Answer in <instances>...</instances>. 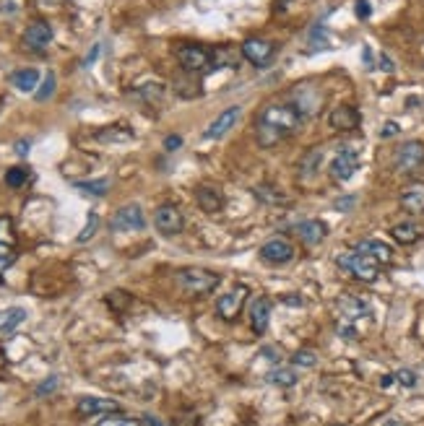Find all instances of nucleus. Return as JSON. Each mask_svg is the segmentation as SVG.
I'll return each mask as SVG.
<instances>
[{"label": "nucleus", "mask_w": 424, "mask_h": 426, "mask_svg": "<svg viewBox=\"0 0 424 426\" xmlns=\"http://www.w3.org/2000/svg\"><path fill=\"white\" fill-rule=\"evenodd\" d=\"M143 426H164V424H162V421H159L157 416H151V413H146V416H143Z\"/></svg>", "instance_id": "53"}, {"label": "nucleus", "mask_w": 424, "mask_h": 426, "mask_svg": "<svg viewBox=\"0 0 424 426\" xmlns=\"http://www.w3.org/2000/svg\"><path fill=\"white\" fill-rule=\"evenodd\" d=\"M336 263L339 268L346 273H351L357 281H365V283H372L378 281L380 276V263L375 257H369V255L360 253V250H351V253H341L336 257Z\"/></svg>", "instance_id": "2"}, {"label": "nucleus", "mask_w": 424, "mask_h": 426, "mask_svg": "<svg viewBox=\"0 0 424 426\" xmlns=\"http://www.w3.org/2000/svg\"><path fill=\"white\" fill-rule=\"evenodd\" d=\"M339 315H341V320H346V322H357V320L362 318H369V315H372V307H369V301L362 299V297L344 294L341 299H339Z\"/></svg>", "instance_id": "13"}, {"label": "nucleus", "mask_w": 424, "mask_h": 426, "mask_svg": "<svg viewBox=\"0 0 424 426\" xmlns=\"http://www.w3.org/2000/svg\"><path fill=\"white\" fill-rule=\"evenodd\" d=\"M271 385H276V388H295L297 385V372L292 367H276V369H271L266 377Z\"/></svg>", "instance_id": "26"}, {"label": "nucleus", "mask_w": 424, "mask_h": 426, "mask_svg": "<svg viewBox=\"0 0 424 426\" xmlns=\"http://www.w3.org/2000/svg\"><path fill=\"white\" fill-rule=\"evenodd\" d=\"M177 283L188 294L206 297L222 283V276L213 271H206V268H183V271H177Z\"/></svg>", "instance_id": "3"}, {"label": "nucleus", "mask_w": 424, "mask_h": 426, "mask_svg": "<svg viewBox=\"0 0 424 426\" xmlns=\"http://www.w3.org/2000/svg\"><path fill=\"white\" fill-rule=\"evenodd\" d=\"M369 13H372V8H369V0H357V18H369Z\"/></svg>", "instance_id": "45"}, {"label": "nucleus", "mask_w": 424, "mask_h": 426, "mask_svg": "<svg viewBox=\"0 0 424 426\" xmlns=\"http://www.w3.org/2000/svg\"><path fill=\"white\" fill-rule=\"evenodd\" d=\"M396 382L401 385V388H416L419 377H416V372H411V369H398V372H396Z\"/></svg>", "instance_id": "40"}, {"label": "nucleus", "mask_w": 424, "mask_h": 426, "mask_svg": "<svg viewBox=\"0 0 424 426\" xmlns=\"http://www.w3.org/2000/svg\"><path fill=\"white\" fill-rule=\"evenodd\" d=\"M336 330H339V336H341L344 341H357V338H360V333H357L354 322H346V320H341V322L336 325Z\"/></svg>", "instance_id": "41"}, {"label": "nucleus", "mask_w": 424, "mask_h": 426, "mask_svg": "<svg viewBox=\"0 0 424 426\" xmlns=\"http://www.w3.org/2000/svg\"><path fill=\"white\" fill-rule=\"evenodd\" d=\"M357 250L365 253V255H369V257H375L380 265H388L390 260H393V250H390L386 242H380V239H365V242L357 245Z\"/></svg>", "instance_id": "21"}, {"label": "nucleus", "mask_w": 424, "mask_h": 426, "mask_svg": "<svg viewBox=\"0 0 424 426\" xmlns=\"http://www.w3.org/2000/svg\"><path fill=\"white\" fill-rule=\"evenodd\" d=\"M328 125L333 130H354V127L360 125V112L354 107H336L331 109V115H328Z\"/></svg>", "instance_id": "18"}, {"label": "nucleus", "mask_w": 424, "mask_h": 426, "mask_svg": "<svg viewBox=\"0 0 424 426\" xmlns=\"http://www.w3.org/2000/svg\"><path fill=\"white\" fill-rule=\"evenodd\" d=\"M393 382H396V374H386V377H383V382H380V388H383V390H388V388H393Z\"/></svg>", "instance_id": "52"}, {"label": "nucleus", "mask_w": 424, "mask_h": 426, "mask_svg": "<svg viewBox=\"0 0 424 426\" xmlns=\"http://www.w3.org/2000/svg\"><path fill=\"white\" fill-rule=\"evenodd\" d=\"M180 65L185 68V73H201L211 68V52L201 45H185L177 50Z\"/></svg>", "instance_id": "8"}, {"label": "nucleus", "mask_w": 424, "mask_h": 426, "mask_svg": "<svg viewBox=\"0 0 424 426\" xmlns=\"http://www.w3.org/2000/svg\"><path fill=\"white\" fill-rule=\"evenodd\" d=\"M354 203H357V198H354V195H349V198H339V200H336V208H339V211H349Z\"/></svg>", "instance_id": "49"}, {"label": "nucleus", "mask_w": 424, "mask_h": 426, "mask_svg": "<svg viewBox=\"0 0 424 426\" xmlns=\"http://www.w3.org/2000/svg\"><path fill=\"white\" fill-rule=\"evenodd\" d=\"M383 426H404V424H401V418H388Z\"/></svg>", "instance_id": "55"}, {"label": "nucleus", "mask_w": 424, "mask_h": 426, "mask_svg": "<svg viewBox=\"0 0 424 426\" xmlns=\"http://www.w3.org/2000/svg\"><path fill=\"white\" fill-rule=\"evenodd\" d=\"M180 145H183V138H180V136H169V138L164 141V148H167V151H177Z\"/></svg>", "instance_id": "48"}, {"label": "nucleus", "mask_w": 424, "mask_h": 426, "mask_svg": "<svg viewBox=\"0 0 424 426\" xmlns=\"http://www.w3.org/2000/svg\"><path fill=\"white\" fill-rule=\"evenodd\" d=\"M21 39H24L27 50H34V52H45L47 45L52 42V27H50L47 21H31Z\"/></svg>", "instance_id": "11"}, {"label": "nucleus", "mask_w": 424, "mask_h": 426, "mask_svg": "<svg viewBox=\"0 0 424 426\" xmlns=\"http://www.w3.org/2000/svg\"><path fill=\"white\" fill-rule=\"evenodd\" d=\"M154 227L159 229V234L164 236H175L183 232L185 227V218H183V211L172 206V203H164L159 206L157 213H154Z\"/></svg>", "instance_id": "7"}, {"label": "nucleus", "mask_w": 424, "mask_h": 426, "mask_svg": "<svg viewBox=\"0 0 424 426\" xmlns=\"http://www.w3.org/2000/svg\"><path fill=\"white\" fill-rule=\"evenodd\" d=\"M76 411L81 418H92V416H107L112 411H120V406L110 398H94V395H83L76 403Z\"/></svg>", "instance_id": "12"}, {"label": "nucleus", "mask_w": 424, "mask_h": 426, "mask_svg": "<svg viewBox=\"0 0 424 426\" xmlns=\"http://www.w3.org/2000/svg\"><path fill=\"white\" fill-rule=\"evenodd\" d=\"M422 164H424L422 141H406V143L396 151V159H393V166H396V172H401V174L416 172Z\"/></svg>", "instance_id": "6"}, {"label": "nucleus", "mask_w": 424, "mask_h": 426, "mask_svg": "<svg viewBox=\"0 0 424 426\" xmlns=\"http://www.w3.org/2000/svg\"><path fill=\"white\" fill-rule=\"evenodd\" d=\"M10 83L16 86L19 91H24V94H29V91L37 89L39 83V71L37 68H21V71L10 73Z\"/></svg>", "instance_id": "25"}, {"label": "nucleus", "mask_w": 424, "mask_h": 426, "mask_svg": "<svg viewBox=\"0 0 424 426\" xmlns=\"http://www.w3.org/2000/svg\"><path fill=\"white\" fill-rule=\"evenodd\" d=\"M52 390H57V377L52 374V377H47L42 385L37 388V395H47V392H52Z\"/></svg>", "instance_id": "42"}, {"label": "nucleus", "mask_w": 424, "mask_h": 426, "mask_svg": "<svg viewBox=\"0 0 424 426\" xmlns=\"http://www.w3.org/2000/svg\"><path fill=\"white\" fill-rule=\"evenodd\" d=\"M141 97L148 101H162L164 86H162V83H146V86H141Z\"/></svg>", "instance_id": "37"}, {"label": "nucleus", "mask_w": 424, "mask_h": 426, "mask_svg": "<svg viewBox=\"0 0 424 426\" xmlns=\"http://www.w3.org/2000/svg\"><path fill=\"white\" fill-rule=\"evenodd\" d=\"M175 86H177V89H175L177 94H183V97H188V99L201 94V83L195 81V78H177Z\"/></svg>", "instance_id": "31"}, {"label": "nucleus", "mask_w": 424, "mask_h": 426, "mask_svg": "<svg viewBox=\"0 0 424 426\" xmlns=\"http://www.w3.org/2000/svg\"><path fill=\"white\" fill-rule=\"evenodd\" d=\"M55 73L50 71L45 76V83H42V86H39V91L37 94H34V97H37L39 101H45V99H50V97H52V94H55Z\"/></svg>", "instance_id": "36"}, {"label": "nucleus", "mask_w": 424, "mask_h": 426, "mask_svg": "<svg viewBox=\"0 0 424 426\" xmlns=\"http://www.w3.org/2000/svg\"><path fill=\"white\" fill-rule=\"evenodd\" d=\"M27 320V309L24 307H8V309H0V333H13L19 325H24Z\"/></svg>", "instance_id": "24"}, {"label": "nucleus", "mask_w": 424, "mask_h": 426, "mask_svg": "<svg viewBox=\"0 0 424 426\" xmlns=\"http://www.w3.org/2000/svg\"><path fill=\"white\" fill-rule=\"evenodd\" d=\"M248 294H250V289L245 283H240V286H234L232 291L222 294L219 301H216V315L222 320H227V322H234L237 315L242 312V304L248 301Z\"/></svg>", "instance_id": "5"}, {"label": "nucleus", "mask_w": 424, "mask_h": 426, "mask_svg": "<svg viewBox=\"0 0 424 426\" xmlns=\"http://www.w3.org/2000/svg\"><path fill=\"white\" fill-rule=\"evenodd\" d=\"M76 190L86 192V195H97V198H101V195H107V190H110V180H92V182H73Z\"/></svg>", "instance_id": "27"}, {"label": "nucleus", "mask_w": 424, "mask_h": 426, "mask_svg": "<svg viewBox=\"0 0 424 426\" xmlns=\"http://www.w3.org/2000/svg\"><path fill=\"white\" fill-rule=\"evenodd\" d=\"M295 232L307 247L320 245L325 236H328V227H325V221H320V218H307L302 224H297Z\"/></svg>", "instance_id": "16"}, {"label": "nucleus", "mask_w": 424, "mask_h": 426, "mask_svg": "<svg viewBox=\"0 0 424 426\" xmlns=\"http://www.w3.org/2000/svg\"><path fill=\"white\" fill-rule=\"evenodd\" d=\"M360 169V154L354 148H341L331 162V177L336 182H349Z\"/></svg>", "instance_id": "9"}, {"label": "nucleus", "mask_w": 424, "mask_h": 426, "mask_svg": "<svg viewBox=\"0 0 424 426\" xmlns=\"http://www.w3.org/2000/svg\"><path fill=\"white\" fill-rule=\"evenodd\" d=\"M390 236L396 239L398 245H414V242L422 239V229L416 227L414 221H401V224L390 229Z\"/></svg>", "instance_id": "23"}, {"label": "nucleus", "mask_w": 424, "mask_h": 426, "mask_svg": "<svg viewBox=\"0 0 424 426\" xmlns=\"http://www.w3.org/2000/svg\"><path fill=\"white\" fill-rule=\"evenodd\" d=\"M16 260V255H13V245H6V242H0V281H3V276L8 271L10 265Z\"/></svg>", "instance_id": "33"}, {"label": "nucleus", "mask_w": 424, "mask_h": 426, "mask_svg": "<svg viewBox=\"0 0 424 426\" xmlns=\"http://www.w3.org/2000/svg\"><path fill=\"white\" fill-rule=\"evenodd\" d=\"M271 322V299L258 297V299L250 304V327L255 336H263Z\"/></svg>", "instance_id": "17"}, {"label": "nucleus", "mask_w": 424, "mask_h": 426, "mask_svg": "<svg viewBox=\"0 0 424 426\" xmlns=\"http://www.w3.org/2000/svg\"><path fill=\"white\" fill-rule=\"evenodd\" d=\"M27 180H29V169H24V166H10L8 172H6V185H8V187H21Z\"/></svg>", "instance_id": "32"}, {"label": "nucleus", "mask_w": 424, "mask_h": 426, "mask_svg": "<svg viewBox=\"0 0 424 426\" xmlns=\"http://www.w3.org/2000/svg\"><path fill=\"white\" fill-rule=\"evenodd\" d=\"M99 55H101V45H94V47H92V52L83 57V68H89V65H92L94 60L99 57Z\"/></svg>", "instance_id": "47"}, {"label": "nucleus", "mask_w": 424, "mask_h": 426, "mask_svg": "<svg viewBox=\"0 0 424 426\" xmlns=\"http://www.w3.org/2000/svg\"><path fill=\"white\" fill-rule=\"evenodd\" d=\"M398 133H401V125L390 120V122H386V125H383V130H380V138H393V136H398Z\"/></svg>", "instance_id": "44"}, {"label": "nucleus", "mask_w": 424, "mask_h": 426, "mask_svg": "<svg viewBox=\"0 0 424 426\" xmlns=\"http://www.w3.org/2000/svg\"><path fill=\"white\" fill-rule=\"evenodd\" d=\"M292 364L299 367V369H313L315 364H318V354L310 351V348H299V351L292 356Z\"/></svg>", "instance_id": "30"}, {"label": "nucleus", "mask_w": 424, "mask_h": 426, "mask_svg": "<svg viewBox=\"0 0 424 426\" xmlns=\"http://www.w3.org/2000/svg\"><path fill=\"white\" fill-rule=\"evenodd\" d=\"M29 148H31V141H27V138H21V141H16V154L19 156H27Z\"/></svg>", "instance_id": "51"}, {"label": "nucleus", "mask_w": 424, "mask_h": 426, "mask_svg": "<svg viewBox=\"0 0 424 426\" xmlns=\"http://www.w3.org/2000/svg\"><path fill=\"white\" fill-rule=\"evenodd\" d=\"M112 232H141L146 229V216L139 203H125L122 208L115 211V216L110 221Z\"/></svg>", "instance_id": "4"}, {"label": "nucleus", "mask_w": 424, "mask_h": 426, "mask_svg": "<svg viewBox=\"0 0 424 426\" xmlns=\"http://www.w3.org/2000/svg\"><path fill=\"white\" fill-rule=\"evenodd\" d=\"M97 426H141V421H136V418L122 413V411H112L107 416H101Z\"/></svg>", "instance_id": "28"}, {"label": "nucleus", "mask_w": 424, "mask_h": 426, "mask_svg": "<svg viewBox=\"0 0 424 426\" xmlns=\"http://www.w3.org/2000/svg\"><path fill=\"white\" fill-rule=\"evenodd\" d=\"M255 195L263 200H268V203H286V195H281L278 190H274L271 185H263V187H258L255 190Z\"/></svg>", "instance_id": "38"}, {"label": "nucleus", "mask_w": 424, "mask_h": 426, "mask_svg": "<svg viewBox=\"0 0 424 426\" xmlns=\"http://www.w3.org/2000/svg\"><path fill=\"white\" fill-rule=\"evenodd\" d=\"M260 257L271 265H286L295 260V245L289 239H271L260 247Z\"/></svg>", "instance_id": "10"}, {"label": "nucleus", "mask_w": 424, "mask_h": 426, "mask_svg": "<svg viewBox=\"0 0 424 426\" xmlns=\"http://www.w3.org/2000/svg\"><path fill=\"white\" fill-rule=\"evenodd\" d=\"M401 208L409 211V213H419L424 211V185L416 182V185H409L404 192H401Z\"/></svg>", "instance_id": "19"}, {"label": "nucleus", "mask_w": 424, "mask_h": 426, "mask_svg": "<svg viewBox=\"0 0 424 426\" xmlns=\"http://www.w3.org/2000/svg\"><path fill=\"white\" fill-rule=\"evenodd\" d=\"M320 159H323V151H320V148H313V151L299 162V174H302V177L315 174V169L320 166Z\"/></svg>", "instance_id": "29"}, {"label": "nucleus", "mask_w": 424, "mask_h": 426, "mask_svg": "<svg viewBox=\"0 0 424 426\" xmlns=\"http://www.w3.org/2000/svg\"><path fill=\"white\" fill-rule=\"evenodd\" d=\"M242 57H248L253 65H266L274 55H276V47L266 42V39H245L240 47Z\"/></svg>", "instance_id": "14"}, {"label": "nucleus", "mask_w": 424, "mask_h": 426, "mask_svg": "<svg viewBox=\"0 0 424 426\" xmlns=\"http://www.w3.org/2000/svg\"><path fill=\"white\" fill-rule=\"evenodd\" d=\"M19 8H21L19 0H0V10L3 13H16Z\"/></svg>", "instance_id": "46"}, {"label": "nucleus", "mask_w": 424, "mask_h": 426, "mask_svg": "<svg viewBox=\"0 0 424 426\" xmlns=\"http://www.w3.org/2000/svg\"><path fill=\"white\" fill-rule=\"evenodd\" d=\"M42 8H55L57 3H63V0H37Z\"/></svg>", "instance_id": "54"}, {"label": "nucleus", "mask_w": 424, "mask_h": 426, "mask_svg": "<svg viewBox=\"0 0 424 426\" xmlns=\"http://www.w3.org/2000/svg\"><path fill=\"white\" fill-rule=\"evenodd\" d=\"M240 50H234V47H216L211 50V68L209 71H219V68H237L240 63Z\"/></svg>", "instance_id": "20"}, {"label": "nucleus", "mask_w": 424, "mask_h": 426, "mask_svg": "<svg viewBox=\"0 0 424 426\" xmlns=\"http://www.w3.org/2000/svg\"><path fill=\"white\" fill-rule=\"evenodd\" d=\"M240 107H227L219 115V118L213 120L211 125L206 127V133H203V138H209V141H219V138H224L227 133H229L232 127L237 125V120H240Z\"/></svg>", "instance_id": "15"}, {"label": "nucleus", "mask_w": 424, "mask_h": 426, "mask_svg": "<svg viewBox=\"0 0 424 426\" xmlns=\"http://www.w3.org/2000/svg\"><path fill=\"white\" fill-rule=\"evenodd\" d=\"M380 71H386V73L396 71V65H393V60H390L388 55H380Z\"/></svg>", "instance_id": "50"}, {"label": "nucleus", "mask_w": 424, "mask_h": 426, "mask_svg": "<svg viewBox=\"0 0 424 426\" xmlns=\"http://www.w3.org/2000/svg\"><path fill=\"white\" fill-rule=\"evenodd\" d=\"M112 133H99V141H130V133H115L118 127H110Z\"/></svg>", "instance_id": "43"}, {"label": "nucleus", "mask_w": 424, "mask_h": 426, "mask_svg": "<svg viewBox=\"0 0 424 426\" xmlns=\"http://www.w3.org/2000/svg\"><path fill=\"white\" fill-rule=\"evenodd\" d=\"M258 122L274 127V130H278V133L286 138L292 136V133H297V127L302 125V112H299L295 104H268V107L260 112Z\"/></svg>", "instance_id": "1"}, {"label": "nucleus", "mask_w": 424, "mask_h": 426, "mask_svg": "<svg viewBox=\"0 0 424 426\" xmlns=\"http://www.w3.org/2000/svg\"><path fill=\"white\" fill-rule=\"evenodd\" d=\"M310 47L313 50H328V36H325L323 24H315L313 31H310Z\"/></svg>", "instance_id": "34"}, {"label": "nucleus", "mask_w": 424, "mask_h": 426, "mask_svg": "<svg viewBox=\"0 0 424 426\" xmlns=\"http://www.w3.org/2000/svg\"><path fill=\"white\" fill-rule=\"evenodd\" d=\"M195 200H198L201 211H206V213H219V211L224 208L222 192H216L213 187H206V185L195 190Z\"/></svg>", "instance_id": "22"}, {"label": "nucleus", "mask_w": 424, "mask_h": 426, "mask_svg": "<svg viewBox=\"0 0 424 426\" xmlns=\"http://www.w3.org/2000/svg\"><path fill=\"white\" fill-rule=\"evenodd\" d=\"M0 242L13 245V221L8 216H0Z\"/></svg>", "instance_id": "39"}, {"label": "nucleus", "mask_w": 424, "mask_h": 426, "mask_svg": "<svg viewBox=\"0 0 424 426\" xmlns=\"http://www.w3.org/2000/svg\"><path fill=\"white\" fill-rule=\"evenodd\" d=\"M97 227H99V213H89V218H86V227L81 229V234H78V242H89V239H92L94 236V232H97Z\"/></svg>", "instance_id": "35"}]
</instances>
